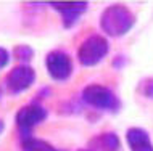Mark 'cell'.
Returning a JSON list of instances; mask_svg holds the SVG:
<instances>
[{
	"label": "cell",
	"mask_w": 153,
	"mask_h": 151,
	"mask_svg": "<svg viewBox=\"0 0 153 151\" xmlns=\"http://www.w3.org/2000/svg\"><path fill=\"white\" fill-rule=\"evenodd\" d=\"M135 24V15L124 5H110L100 15V27L110 37H123Z\"/></svg>",
	"instance_id": "6da1fadb"
},
{
	"label": "cell",
	"mask_w": 153,
	"mask_h": 151,
	"mask_svg": "<svg viewBox=\"0 0 153 151\" xmlns=\"http://www.w3.org/2000/svg\"><path fill=\"white\" fill-rule=\"evenodd\" d=\"M108 52L110 43L106 37H103L100 34H94L82 40L79 50H77V60L84 68H92L105 60Z\"/></svg>",
	"instance_id": "7a4b0ae2"
},
{
	"label": "cell",
	"mask_w": 153,
	"mask_h": 151,
	"mask_svg": "<svg viewBox=\"0 0 153 151\" xmlns=\"http://www.w3.org/2000/svg\"><path fill=\"white\" fill-rule=\"evenodd\" d=\"M82 101L100 111H116L119 108V100L113 90L105 85L90 84L82 90Z\"/></svg>",
	"instance_id": "3957f363"
},
{
	"label": "cell",
	"mask_w": 153,
	"mask_h": 151,
	"mask_svg": "<svg viewBox=\"0 0 153 151\" xmlns=\"http://www.w3.org/2000/svg\"><path fill=\"white\" fill-rule=\"evenodd\" d=\"M47 116H48L47 109L39 103H29L23 106V108H19L15 116V122H16V127L21 132V137L31 135V130L42 124L47 119Z\"/></svg>",
	"instance_id": "277c9868"
},
{
	"label": "cell",
	"mask_w": 153,
	"mask_h": 151,
	"mask_svg": "<svg viewBox=\"0 0 153 151\" xmlns=\"http://www.w3.org/2000/svg\"><path fill=\"white\" fill-rule=\"evenodd\" d=\"M36 82V71L29 64H18L5 77V88L11 95H19V93L29 90L32 84Z\"/></svg>",
	"instance_id": "5b68a950"
},
{
	"label": "cell",
	"mask_w": 153,
	"mask_h": 151,
	"mask_svg": "<svg viewBox=\"0 0 153 151\" xmlns=\"http://www.w3.org/2000/svg\"><path fill=\"white\" fill-rule=\"evenodd\" d=\"M45 68L53 80L66 82L73 74V60L66 52L53 50L45 56Z\"/></svg>",
	"instance_id": "8992f818"
},
{
	"label": "cell",
	"mask_w": 153,
	"mask_h": 151,
	"mask_svg": "<svg viewBox=\"0 0 153 151\" xmlns=\"http://www.w3.org/2000/svg\"><path fill=\"white\" fill-rule=\"evenodd\" d=\"M48 5L60 13L61 23H63L65 27H71L87 11L89 3L87 2H50Z\"/></svg>",
	"instance_id": "52a82bcc"
},
{
	"label": "cell",
	"mask_w": 153,
	"mask_h": 151,
	"mask_svg": "<svg viewBox=\"0 0 153 151\" xmlns=\"http://www.w3.org/2000/svg\"><path fill=\"white\" fill-rule=\"evenodd\" d=\"M126 141L131 151H153V141L145 129L131 127L126 132Z\"/></svg>",
	"instance_id": "ba28073f"
},
{
	"label": "cell",
	"mask_w": 153,
	"mask_h": 151,
	"mask_svg": "<svg viewBox=\"0 0 153 151\" xmlns=\"http://www.w3.org/2000/svg\"><path fill=\"white\" fill-rule=\"evenodd\" d=\"M90 145H92V151H119V138L114 132H105L100 133L95 138L90 140Z\"/></svg>",
	"instance_id": "9c48e42d"
},
{
	"label": "cell",
	"mask_w": 153,
	"mask_h": 151,
	"mask_svg": "<svg viewBox=\"0 0 153 151\" xmlns=\"http://www.w3.org/2000/svg\"><path fill=\"white\" fill-rule=\"evenodd\" d=\"M21 150L23 151H56V148L42 140V138H36L32 135L21 137Z\"/></svg>",
	"instance_id": "30bf717a"
},
{
	"label": "cell",
	"mask_w": 153,
	"mask_h": 151,
	"mask_svg": "<svg viewBox=\"0 0 153 151\" xmlns=\"http://www.w3.org/2000/svg\"><path fill=\"white\" fill-rule=\"evenodd\" d=\"M13 56L21 64H27L32 58H34V50H32L29 45H26V43H21V45H16L15 47Z\"/></svg>",
	"instance_id": "8fae6325"
},
{
	"label": "cell",
	"mask_w": 153,
	"mask_h": 151,
	"mask_svg": "<svg viewBox=\"0 0 153 151\" xmlns=\"http://www.w3.org/2000/svg\"><path fill=\"white\" fill-rule=\"evenodd\" d=\"M140 92H142V95H143V96H147V98L153 100V79L143 80L142 87H140Z\"/></svg>",
	"instance_id": "7c38bea8"
},
{
	"label": "cell",
	"mask_w": 153,
	"mask_h": 151,
	"mask_svg": "<svg viewBox=\"0 0 153 151\" xmlns=\"http://www.w3.org/2000/svg\"><path fill=\"white\" fill-rule=\"evenodd\" d=\"M10 60H11V55H10V52H8L7 48L0 47V71H2V69H5V68L8 66V63H10Z\"/></svg>",
	"instance_id": "4fadbf2b"
},
{
	"label": "cell",
	"mask_w": 153,
	"mask_h": 151,
	"mask_svg": "<svg viewBox=\"0 0 153 151\" xmlns=\"http://www.w3.org/2000/svg\"><path fill=\"white\" fill-rule=\"evenodd\" d=\"M3 130H5V122H3L2 119H0V135L3 133Z\"/></svg>",
	"instance_id": "5bb4252c"
},
{
	"label": "cell",
	"mask_w": 153,
	"mask_h": 151,
	"mask_svg": "<svg viewBox=\"0 0 153 151\" xmlns=\"http://www.w3.org/2000/svg\"><path fill=\"white\" fill-rule=\"evenodd\" d=\"M77 151H92V150H89V148H87V150H84V148H82V150H77Z\"/></svg>",
	"instance_id": "9a60e30c"
},
{
	"label": "cell",
	"mask_w": 153,
	"mask_h": 151,
	"mask_svg": "<svg viewBox=\"0 0 153 151\" xmlns=\"http://www.w3.org/2000/svg\"><path fill=\"white\" fill-rule=\"evenodd\" d=\"M0 96H2V93H0Z\"/></svg>",
	"instance_id": "2e32d148"
},
{
	"label": "cell",
	"mask_w": 153,
	"mask_h": 151,
	"mask_svg": "<svg viewBox=\"0 0 153 151\" xmlns=\"http://www.w3.org/2000/svg\"><path fill=\"white\" fill-rule=\"evenodd\" d=\"M56 151H60V150H56Z\"/></svg>",
	"instance_id": "e0dca14e"
}]
</instances>
